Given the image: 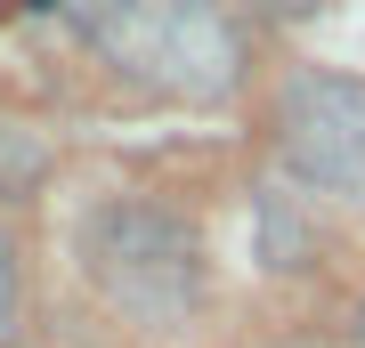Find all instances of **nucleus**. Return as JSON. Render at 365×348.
Segmentation results:
<instances>
[{
	"instance_id": "f257e3e1",
	"label": "nucleus",
	"mask_w": 365,
	"mask_h": 348,
	"mask_svg": "<svg viewBox=\"0 0 365 348\" xmlns=\"http://www.w3.org/2000/svg\"><path fill=\"white\" fill-rule=\"evenodd\" d=\"M81 275H90L122 316L170 324L195 300V235H187L179 211L146 203V194H122V203H106L98 219L81 227Z\"/></svg>"
},
{
	"instance_id": "39448f33",
	"label": "nucleus",
	"mask_w": 365,
	"mask_h": 348,
	"mask_svg": "<svg viewBox=\"0 0 365 348\" xmlns=\"http://www.w3.org/2000/svg\"><path fill=\"white\" fill-rule=\"evenodd\" d=\"M357 348H365V316H357Z\"/></svg>"
},
{
	"instance_id": "7ed1b4c3",
	"label": "nucleus",
	"mask_w": 365,
	"mask_h": 348,
	"mask_svg": "<svg viewBox=\"0 0 365 348\" xmlns=\"http://www.w3.org/2000/svg\"><path fill=\"white\" fill-rule=\"evenodd\" d=\"M25 332V235L0 219V348Z\"/></svg>"
},
{
	"instance_id": "f03ea898",
	"label": "nucleus",
	"mask_w": 365,
	"mask_h": 348,
	"mask_svg": "<svg viewBox=\"0 0 365 348\" xmlns=\"http://www.w3.org/2000/svg\"><path fill=\"white\" fill-rule=\"evenodd\" d=\"M284 162L309 186L365 203V81L341 73H309L284 97Z\"/></svg>"
},
{
	"instance_id": "20e7f679",
	"label": "nucleus",
	"mask_w": 365,
	"mask_h": 348,
	"mask_svg": "<svg viewBox=\"0 0 365 348\" xmlns=\"http://www.w3.org/2000/svg\"><path fill=\"white\" fill-rule=\"evenodd\" d=\"M41 138L33 130H16V122H0V194H25L33 179H41Z\"/></svg>"
}]
</instances>
